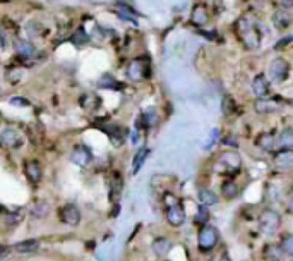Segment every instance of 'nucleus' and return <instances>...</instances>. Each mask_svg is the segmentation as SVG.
Instances as JSON below:
<instances>
[{"mask_svg": "<svg viewBox=\"0 0 293 261\" xmlns=\"http://www.w3.org/2000/svg\"><path fill=\"white\" fill-rule=\"evenodd\" d=\"M278 146H280L281 149H292L293 148V131L292 129L281 131L280 138H278Z\"/></svg>", "mask_w": 293, "mask_h": 261, "instance_id": "22", "label": "nucleus"}, {"mask_svg": "<svg viewBox=\"0 0 293 261\" xmlns=\"http://www.w3.org/2000/svg\"><path fill=\"white\" fill-rule=\"evenodd\" d=\"M23 218H24L23 210H17V211H12V213H7V215H5V222H7L9 225H17V224H21V222H23Z\"/></svg>", "mask_w": 293, "mask_h": 261, "instance_id": "30", "label": "nucleus"}, {"mask_svg": "<svg viewBox=\"0 0 293 261\" xmlns=\"http://www.w3.org/2000/svg\"><path fill=\"white\" fill-rule=\"evenodd\" d=\"M0 145L5 148H21L23 145V138H21L19 131H16L14 127H5L0 131Z\"/></svg>", "mask_w": 293, "mask_h": 261, "instance_id": "5", "label": "nucleus"}, {"mask_svg": "<svg viewBox=\"0 0 293 261\" xmlns=\"http://www.w3.org/2000/svg\"><path fill=\"white\" fill-rule=\"evenodd\" d=\"M48 213H50V204H48L47 201H40V203L34 204L33 210H31V215H33L34 218H38V220L47 218Z\"/></svg>", "mask_w": 293, "mask_h": 261, "instance_id": "21", "label": "nucleus"}, {"mask_svg": "<svg viewBox=\"0 0 293 261\" xmlns=\"http://www.w3.org/2000/svg\"><path fill=\"white\" fill-rule=\"evenodd\" d=\"M24 170H26V175L29 177L31 182H40L41 179L40 163L34 162V160H29V162H26V165H24Z\"/></svg>", "mask_w": 293, "mask_h": 261, "instance_id": "19", "label": "nucleus"}, {"mask_svg": "<svg viewBox=\"0 0 293 261\" xmlns=\"http://www.w3.org/2000/svg\"><path fill=\"white\" fill-rule=\"evenodd\" d=\"M137 139H139V132L132 131V143H137Z\"/></svg>", "mask_w": 293, "mask_h": 261, "instance_id": "37", "label": "nucleus"}, {"mask_svg": "<svg viewBox=\"0 0 293 261\" xmlns=\"http://www.w3.org/2000/svg\"><path fill=\"white\" fill-rule=\"evenodd\" d=\"M281 224L280 213H276L274 210H264L259 217V231L263 235L266 237H273L274 234L278 232Z\"/></svg>", "mask_w": 293, "mask_h": 261, "instance_id": "2", "label": "nucleus"}, {"mask_svg": "<svg viewBox=\"0 0 293 261\" xmlns=\"http://www.w3.org/2000/svg\"><path fill=\"white\" fill-rule=\"evenodd\" d=\"M153 253H155L156 256H160V258H163V256H166L170 253V249H172V242L168 241V239L165 237H158L153 241Z\"/></svg>", "mask_w": 293, "mask_h": 261, "instance_id": "15", "label": "nucleus"}, {"mask_svg": "<svg viewBox=\"0 0 293 261\" xmlns=\"http://www.w3.org/2000/svg\"><path fill=\"white\" fill-rule=\"evenodd\" d=\"M71 160L79 167H88L89 163H91V160H93V155H91V151L86 148V146H76V148L72 149Z\"/></svg>", "mask_w": 293, "mask_h": 261, "instance_id": "9", "label": "nucleus"}, {"mask_svg": "<svg viewBox=\"0 0 293 261\" xmlns=\"http://www.w3.org/2000/svg\"><path fill=\"white\" fill-rule=\"evenodd\" d=\"M288 43H292V36H288V38H285L283 41H280V43L276 45V50H281L283 47H287Z\"/></svg>", "mask_w": 293, "mask_h": 261, "instance_id": "36", "label": "nucleus"}, {"mask_svg": "<svg viewBox=\"0 0 293 261\" xmlns=\"http://www.w3.org/2000/svg\"><path fill=\"white\" fill-rule=\"evenodd\" d=\"M165 203H166V206H175V204H179V200H177L175 194L166 193L165 194Z\"/></svg>", "mask_w": 293, "mask_h": 261, "instance_id": "34", "label": "nucleus"}, {"mask_svg": "<svg viewBox=\"0 0 293 261\" xmlns=\"http://www.w3.org/2000/svg\"><path fill=\"white\" fill-rule=\"evenodd\" d=\"M219 165L225 167L228 172H235L242 167V156L235 151H225L219 155Z\"/></svg>", "mask_w": 293, "mask_h": 261, "instance_id": "6", "label": "nucleus"}, {"mask_svg": "<svg viewBox=\"0 0 293 261\" xmlns=\"http://www.w3.org/2000/svg\"><path fill=\"white\" fill-rule=\"evenodd\" d=\"M221 191H223V196H225L226 200H233V198L239 196V186H237L233 180H226V182H223Z\"/></svg>", "mask_w": 293, "mask_h": 261, "instance_id": "24", "label": "nucleus"}, {"mask_svg": "<svg viewBox=\"0 0 293 261\" xmlns=\"http://www.w3.org/2000/svg\"><path fill=\"white\" fill-rule=\"evenodd\" d=\"M166 220H168L170 225L173 227H179L186 222V211L180 204H175V206H168L166 210Z\"/></svg>", "mask_w": 293, "mask_h": 261, "instance_id": "12", "label": "nucleus"}, {"mask_svg": "<svg viewBox=\"0 0 293 261\" xmlns=\"http://www.w3.org/2000/svg\"><path fill=\"white\" fill-rule=\"evenodd\" d=\"M280 249H281V253H285L287 256L293 255V235H287V237L281 241Z\"/></svg>", "mask_w": 293, "mask_h": 261, "instance_id": "31", "label": "nucleus"}, {"mask_svg": "<svg viewBox=\"0 0 293 261\" xmlns=\"http://www.w3.org/2000/svg\"><path fill=\"white\" fill-rule=\"evenodd\" d=\"M16 52L17 55L23 58H33L34 55H36L34 45L27 43V41H16Z\"/></svg>", "mask_w": 293, "mask_h": 261, "instance_id": "18", "label": "nucleus"}, {"mask_svg": "<svg viewBox=\"0 0 293 261\" xmlns=\"http://www.w3.org/2000/svg\"><path fill=\"white\" fill-rule=\"evenodd\" d=\"M146 65L142 62V58H135V60H132L131 64H129L127 67V76L131 81H141V79H144L146 76H148V72H146Z\"/></svg>", "mask_w": 293, "mask_h": 261, "instance_id": "8", "label": "nucleus"}, {"mask_svg": "<svg viewBox=\"0 0 293 261\" xmlns=\"http://www.w3.org/2000/svg\"><path fill=\"white\" fill-rule=\"evenodd\" d=\"M256 145L259 146L263 151H271V149L274 148V145H276V138H274L273 132H263V134L257 138Z\"/></svg>", "mask_w": 293, "mask_h": 261, "instance_id": "17", "label": "nucleus"}, {"mask_svg": "<svg viewBox=\"0 0 293 261\" xmlns=\"http://www.w3.org/2000/svg\"><path fill=\"white\" fill-rule=\"evenodd\" d=\"M60 218L64 224L71 225V227H76V225L81 222V211L76 204H65L60 211Z\"/></svg>", "mask_w": 293, "mask_h": 261, "instance_id": "7", "label": "nucleus"}, {"mask_svg": "<svg viewBox=\"0 0 293 261\" xmlns=\"http://www.w3.org/2000/svg\"><path fill=\"white\" fill-rule=\"evenodd\" d=\"M290 76V64L285 58H276L269 65V79L273 83H285Z\"/></svg>", "mask_w": 293, "mask_h": 261, "instance_id": "4", "label": "nucleus"}, {"mask_svg": "<svg viewBox=\"0 0 293 261\" xmlns=\"http://www.w3.org/2000/svg\"><path fill=\"white\" fill-rule=\"evenodd\" d=\"M232 110H235V103H233V100L230 96H225V100H223V112L230 114Z\"/></svg>", "mask_w": 293, "mask_h": 261, "instance_id": "33", "label": "nucleus"}, {"mask_svg": "<svg viewBox=\"0 0 293 261\" xmlns=\"http://www.w3.org/2000/svg\"><path fill=\"white\" fill-rule=\"evenodd\" d=\"M237 33H239L240 40L243 41L247 48L254 50V48L259 47L261 43V33L257 29V23L254 21V17L250 16H243L237 21Z\"/></svg>", "mask_w": 293, "mask_h": 261, "instance_id": "1", "label": "nucleus"}, {"mask_svg": "<svg viewBox=\"0 0 293 261\" xmlns=\"http://www.w3.org/2000/svg\"><path fill=\"white\" fill-rule=\"evenodd\" d=\"M208 220H209V211H208V206H204V204H201V206L197 208V213H195V224L204 225V224H208Z\"/></svg>", "mask_w": 293, "mask_h": 261, "instance_id": "28", "label": "nucleus"}, {"mask_svg": "<svg viewBox=\"0 0 293 261\" xmlns=\"http://www.w3.org/2000/svg\"><path fill=\"white\" fill-rule=\"evenodd\" d=\"M10 103L12 105H16V107H29V102L27 100H24V98H10Z\"/></svg>", "mask_w": 293, "mask_h": 261, "instance_id": "35", "label": "nucleus"}, {"mask_svg": "<svg viewBox=\"0 0 293 261\" xmlns=\"http://www.w3.org/2000/svg\"><path fill=\"white\" fill-rule=\"evenodd\" d=\"M141 120H142V124H144V127H153V126H155L156 120H158V116H156V109L149 107L148 110H144V112L141 114Z\"/></svg>", "mask_w": 293, "mask_h": 261, "instance_id": "26", "label": "nucleus"}, {"mask_svg": "<svg viewBox=\"0 0 293 261\" xmlns=\"http://www.w3.org/2000/svg\"><path fill=\"white\" fill-rule=\"evenodd\" d=\"M274 163L278 169L290 170L293 167V151L292 149H280V153H276L274 156Z\"/></svg>", "mask_w": 293, "mask_h": 261, "instance_id": "13", "label": "nucleus"}, {"mask_svg": "<svg viewBox=\"0 0 293 261\" xmlns=\"http://www.w3.org/2000/svg\"><path fill=\"white\" fill-rule=\"evenodd\" d=\"M218 242H219V234L216 231V227L204 224V227L199 232V248L202 251H211V249L216 248Z\"/></svg>", "mask_w": 293, "mask_h": 261, "instance_id": "3", "label": "nucleus"}, {"mask_svg": "<svg viewBox=\"0 0 293 261\" xmlns=\"http://www.w3.org/2000/svg\"><path fill=\"white\" fill-rule=\"evenodd\" d=\"M254 107H256V112H259V114H271V112H276V110L280 109V105H278L276 100L267 98V96H264V98H257V102Z\"/></svg>", "mask_w": 293, "mask_h": 261, "instance_id": "14", "label": "nucleus"}, {"mask_svg": "<svg viewBox=\"0 0 293 261\" xmlns=\"http://www.w3.org/2000/svg\"><path fill=\"white\" fill-rule=\"evenodd\" d=\"M146 156H148V149L146 148H142V149H139L137 153H135V156H134V162H132V175H135V174L141 170V167L144 165V160H146Z\"/></svg>", "mask_w": 293, "mask_h": 261, "instance_id": "25", "label": "nucleus"}, {"mask_svg": "<svg viewBox=\"0 0 293 261\" xmlns=\"http://www.w3.org/2000/svg\"><path fill=\"white\" fill-rule=\"evenodd\" d=\"M199 201H201V204H204V206H216L219 198L218 194L213 193L211 189H201L199 191Z\"/></svg>", "mask_w": 293, "mask_h": 261, "instance_id": "20", "label": "nucleus"}, {"mask_svg": "<svg viewBox=\"0 0 293 261\" xmlns=\"http://www.w3.org/2000/svg\"><path fill=\"white\" fill-rule=\"evenodd\" d=\"M292 12L290 9H278L276 12L273 14V24L278 28V29H287V28L292 26Z\"/></svg>", "mask_w": 293, "mask_h": 261, "instance_id": "10", "label": "nucleus"}, {"mask_svg": "<svg viewBox=\"0 0 293 261\" xmlns=\"http://www.w3.org/2000/svg\"><path fill=\"white\" fill-rule=\"evenodd\" d=\"M98 85L101 86V88H110V89H115V88H118V89H122L124 88V85L122 83H118L115 78H111V76H103V78L100 79V83Z\"/></svg>", "mask_w": 293, "mask_h": 261, "instance_id": "27", "label": "nucleus"}, {"mask_svg": "<svg viewBox=\"0 0 293 261\" xmlns=\"http://www.w3.org/2000/svg\"><path fill=\"white\" fill-rule=\"evenodd\" d=\"M264 255H266V258L269 261H281V249L276 248V246H267L266 251H264Z\"/></svg>", "mask_w": 293, "mask_h": 261, "instance_id": "29", "label": "nucleus"}, {"mask_svg": "<svg viewBox=\"0 0 293 261\" xmlns=\"http://www.w3.org/2000/svg\"><path fill=\"white\" fill-rule=\"evenodd\" d=\"M269 81H267V78L266 76H263V74H259V76H256L254 78V81H252V93L257 96V98H264V96H267L269 95Z\"/></svg>", "mask_w": 293, "mask_h": 261, "instance_id": "11", "label": "nucleus"}, {"mask_svg": "<svg viewBox=\"0 0 293 261\" xmlns=\"http://www.w3.org/2000/svg\"><path fill=\"white\" fill-rule=\"evenodd\" d=\"M208 19H209L208 9L202 7V5H195L194 10H192V16H190L192 24H195V26H204V24L208 23Z\"/></svg>", "mask_w": 293, "mask_h": 261, "instance_id": "16", "label": "nucleus"}, {"mask_svg": "<svg viewBox=\"0 0 293 261\" xmlns=\"http://www.w3.org/2000/svg\"><path fill=\"white\" fill-rule=\"evenodd\" d=\"M38 246H40V242H38L36 239H27V241H23V242H19V244H16V251L27 255V253L36 251Z\"/></svg>", "mask_w": 293, "mask_h": 261, "instance_id": "23", "label": "nucleus"}, {"mask_svg": "<svg viewBox=\"0 0 293 261\" xmlns=\"http://www.w3.org/2000/svg\"><path fill=\"white\" fill-rule=\"evenodd\" d=\"M218 138H219V131L213 129V132L209 134L208 141H206V145H204V149H211L213 146H214V143H216V139H218Z\"/></svg>", "mask_w": 293, "mask_h": 261, "instance_id": "32", "label": "nucleus"}]
</instances>
